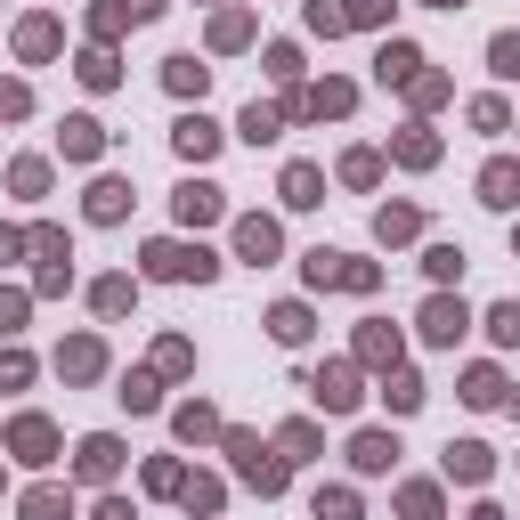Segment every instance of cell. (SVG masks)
<instances>
[{
    "label": "cell",
    "instance_id": "cell-1",
    "mask_svg": "<svg viewBox=\"0 0 520 520\" xmlns=\"http://www.w3.org/2000/svg\"><path fill=\"white\" fill-rule=\"evenodd\" d=\"M496 74H520V41H496Z\"/></svg>",
    "mask_w": 520,
    "mask_h": 520
}]
</instances>
